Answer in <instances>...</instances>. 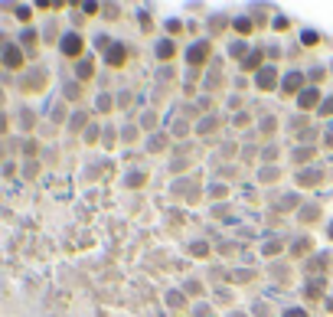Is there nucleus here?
<instances>
[{
  "label": "nucleus",
  "mask_w": 333,
  "mask_h": 317,
  "mask_svg": "<svg viewBox=\"0 0 333 317\" xmlns=\"http://www.w3.org/2000/svg\"><path fill=\"white\" fill-rule=\"evenodd\" d=\"M78 49H82V40H78V36H65V43H62V53L76 56Z\"/></svg>",
  "instance_id": "obj_2"
},
{
  "label": "nucleus",
  "mask_w": 333,
  "mask_h": 317,
  "mask_svg": "<svg viewBox=\"0 0 333 317\" xmlns=\"http://www.w3.org/2000/svg\"><path fill=\"white\" fill-rule=\"evenodd\" d=\"M7 128H10V124H7V115H3V111H0V134L7 131Z\"/></svg>",
  "instance_id": "obj_3"
},
{
  "label": "nucleus",
  "mask_w": 333,
  "mask_h": 317,
  "mask_svg": "<svg viewBox=\"0 0 333 317\" xmlns=\"http://www.w3.org/2000/svg\"><path fill=\"white\" fill-rule=\"evenodd\" d=\"M3 62H7V66L10 69H17L23 62V56H20V49H17V46H7V49H3Z\"/></svg>",
  "instance_id": "obj_1"
},
{
  "label": "nucleus",
  "mask_w": 333,
  "mask_h": 317,
  "mask_svg": "<svg viewBox=\"0 0 333 317\" xmlns=\"http://www.w3.org/2000/svg\"><path fill=\"white\" fill-rule=\"evenodd\" d=\"M0 105H3V92H0Z\"/></svg>",
  "instance_id": "obj_4"
}]
</instances>
